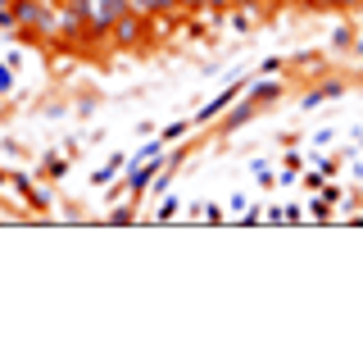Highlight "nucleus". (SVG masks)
I'll return each instance as SVG.
<instances>
[{
	"mask_svg": "<svg viewBox=\"0 0 363 341\" xmlns=\"http://www.w3.org/2000/svg\"><path fill=\"white\" fill-rule=\"evenodd\" d=\"M109 41H118V45H141V41H145V14H136V9L118 14V23L109 28Z\"/></svg>",
	"mask_w": 363,
	"mask_h": 341,
	"instance_id": "1",
	"label": "nucleus"
},
{
	"mask_svg": "<svg viewBox=\"0 0 363 341\" xmlns=\"http://www.w3.org/2000/svg\"><path fill=\"white\" fill-rule=\"evenodd\" d=\"M236 96H241V82H232V87H227V91H223L218 100H209V105L200 109V119H218L223 109H232V100H236Z\"/></svg>",
	"mask_w": 363,
	"mask_h": 341,
	"instance_id": "2",
	"label": "nucleus"
},
{
	"mask_svg": "<svg viewBox=\"0 0 363 341\" xmlns=\"http://www.w3.org/2000/svg\"><path fill=\"white\" fill-rule=\"evenodd\" d=\"M332 96H340V82H327V87H313V91H309V96H304V100H300V105H304V109H313V105H323V100H332Z\"/></svg>",
	"mask_w": 363,
	"mask_h": 341,
	"instance_id": "3",
	"label": "nucleus"
},
{
	"mask_svg": "<svg viewBox=\"0 0 363 341\" xmlns=\"http://www.w3.org/2000/svg\"><path fill=\"white\" fill-rule=\"evenodd\" d=\"M272 96H281V87H277V82H259V87H250V100H255V105H268Z\"/></svg>",
	"mask_w": 363,
	"mask_h": 341,
	"instance_id": "4",
	"label": "nucleus"
},
{
	"mask_svg": "<svg viewBox=\"0 0 363 341\" xmlns=\"http://www.w3.org/2000/svg\"><path fill=\"white\" fill-rule=\"evenodd\" d=\"M118 168H123V155H109V164H105V168H96V178H91V182L100 187V182H109L113 173H118Z\"/></svg>",
	"mask_w": 363,
	"mask_h": 341,
	"instance_id": "5",
	"label": "nucleus"
},
{
	"mask_svg": "<svg viewBox=\"0 0 363 341\" xmlns=\"http://www.w3.org/2000/svg\"><path fill=\"white\" fill-rule=\"evenodd\" d=\"M186 132H191V123H186V119H177V123H168V128L159 132V141H177V136H186Z\"/></svg>",
	"mask_w": 363,
	"mask_h": 341,
	"instance_id": "6",
	"label": "nucleus"
},
{
	"mask_svg": "<svg viewBox=\"0 0 363 341\" xmlns=\"http://www.w3.org/2000/svg\"><path fill=\"white\" fill-rule=\"evenodd\" d=\"M250 114H255V100H245V105H236V109H232V119H227V128H241V123L250 119Z\"/></svg>",
	"mask_w": 363,
	"mask_h": 341,
	"instance_id": "7",
	"label": "nucleus"
},
{
	"mask_svg": "<svg viewBox=\"0 0 363 341\" xmlns=\"http://www.w3.org/2000/svg\"><path fill=\"white\" fill-rule=\"evenodd\" d=\"M45 173H50V178H64V173H68L64 159H60V155H50V159H45Z\"/></svg>",
	"mask_w": 363,
	"mask_h": 341,
	"instance_id": "8",
	"label": "nucleus"
},
{
	"mask_svg": "<svg viewBox=\"0 0 363 341\" xmlns=\"http://www.w3.org/2000/svg\"><path fill=\"white\" fill-rule=\"evenodd\" d=\"M327 214H332V200L318 196V200H313V219H327Z\"/></svg>",
	"mask_w": 363,
	"mask_h": 341,
	"instance_id": "9",
	"label": "nucleus"
},
{
	"mask_svg": "<svg viewBox=\"0 0 363 341\" xmlns=\"http://www.w3.org/2000/svg\"><path fill=\"white\" fill-rule=\"evenodd\" d=\"M173 9H209V0H173Z\"/></svg>",
	"mask_w": 363,
	"mask_h": 341,
	"instance_id": "10",
	"label": "nucleus"
},
{
	"mask_svg": "<svg viewBox=\"0 0 363 341\" xmlns=\"http://www.w3.org/2000/svg\"><path fill=\"white\" fill-rule=\"evenodd\" d=\"M5 91H14V73H9V68H0V96H5Z\"/></svg>",
	"mask_w": 363,
	"mask_h": 341,
	"instance_id": "11",
	"label": "nucleus"
},
{
	"mask_svg": "<svg viewBox=\"0 0 363 341\" xmlns=\"http://www.w3.org/2000/svg\"><path fill=\"white\" fill-rule=\"evenodd\" d=\"M255 178H259V182H264V187H272V182H277V178H272V173H268V168H264V164H255Z\"/></svg>",
	"mask_w": 363,
	"mask_h": 341,
	"instance_id": "12",
	"label": "nucleus"
},
{
	"mask_svg": "<svg viewBox=\"0 0 363 341\" xmlns=\"http://www.w3.org/2000/svg\"><path fill=\"white\" fill-rule=\"evenodd\" d=\"M9 5H14V0H0V9H9Z\"/></svg>",
	"mask_w": 363,
	"mask_h": 341,
	"instance_id": "13",
	"label": "nucleus"
},
{
	"mask_svg": "<svg viewBox=\"0 0 363 341\" xmlns=\"http://www.w3.org/2000/svg\"><path fill=\"white\" fill-rule=\"evenodd\" d=\"M50 5H68V0H50Z\"/></svg>",
	"mask_w": 363,
	"mask_h": 341,
	"instance_id": "14",
	"label": "nucleus"
}]
</instances>
